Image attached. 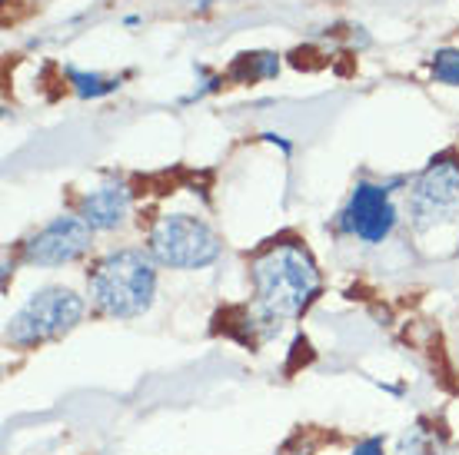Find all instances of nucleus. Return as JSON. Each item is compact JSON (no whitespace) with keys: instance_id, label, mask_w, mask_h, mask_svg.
<instances>
[{"instance_id":"f257e3e1","label":"nucleus","mask_w":459,"mask_h":455,"mask_svg":"<svg viewBox=\"0 0 459 455\" xmlns=\"http://www.w3.org/2000/svg\"><path fill=\"white\" fill-rule=\"evenodd\" d=\"M250 276L253 293H256L253 313L260 316V322H270L273 330H280L283 319L299 316L320 293L316 262H313L310 250L297 239L266 246L250 262Z\"/></svg>"},{"instance_id":"f03ea898","label":"nucleus","mask_w":459,"mask_h":455,"mask_svg":"<svg viewBox=\"0 0 459 455\" xmlns=\"http://www.w3.org/2000/svg\"><path fill=\"white\" fill-rule=\"evenodd\" d=\"M87 283H91V303L97 306V313L117 319L143 316L153 306V293H157L153 256L143 250H117L93 266Z\"/></svg>"},{"instance_id":"7ed1b4c3","label":"nucleus","mask_w":459,"mask_h":455,"mask_svg":"<svg viewBox=\"0 0 459 455\" xmlns=\"http://www.w3.org/2000/svg\"><path fill=\"white\" fill-rule=\"evenodd\" d=\"M83 299L67 286H47L27 299L7 322V342L17 349H30L40 342L67 336L83 319Z\"/></svg>"},{"instance_id":"20e7f679","label":"nucleus","mask_w":459,"mask_h":455,"mask_svg":"<svg viewBox=\"0 0 459 455\" xmlns=\"http://www.w3.org/2000/svg\"><path fill=\"white\" fill-rule=\"evenodd\" d=\"M220 236L190 213H167L150 227V256L170 270H204L220 260Z\"/></svg>"},{"instance_id":"39448f33","label":"nucleus","mask_w":459,"mask_h":455,"mask_svg":"<svg viewBox=\"0 0 459 455\" xmlns=\"http://www.w3.org/2000/svg\"><path fill=\"white\" fill-rule=\"evenodd\" d=\"M459 206V157L453 150L429 159L413 183H410V217L416 229H429Z\"/></svg>"},{"instance_id":"423d86ee","label":"nucleus","mask_w":459,"mask_h":455,"mask_svg":"<svg viewBox=\"0 0 459 455\" xmlns=\"http://www.w3.org/2000/svg\"><path fill=\"white\" fill-rule=\"evenodd\" d=\"M390 193V183H356L343 213H340L343 233L363 239V243H383L396 227V206H393Z\"/></svg>"},{"instance_id":"0eeeda50","label":"nucleus","mask_w":459,"mask_h":455,"mask_svg":"<svg viewBox=\"0 0 459 455\" xmlns=\"http://www.w3.org/2000/svg\"><path fill=\"white\" fill-rule=\"evenodd\" d=\"M93 229L81 217H54L21 246V260L30 266H64L91 250Z\"/></svg>"},{"instance_id":"6e6552de","label":"nucleus","mask_w":459,"mask_h":455,"mask_svg":"<svg viewBox=\"0 0 459 455\" xmlns=\"http://www.w3.org/2000/svg\"><path fill=\"white\" fill-rule=\"evenodd\" d=\"M130 213V190H126L124 183H104V186H97L91 193L81 200V213L77 217L87 223V227L97 233H104V229H117L120 223L126 219Z\"/></svg>"},{"instance_id":"1a4fd4ad","label":"nucleus","mask_w":459,"mask_h":455,"mask_svg":"<svg viewBox=\"0 0 459 455\" xmlns=\"http://www.w3.org/2000/svg\"><path fill=\"white\" fill-rule=\"evenodd\" d=\"M70 87L77 90V97L83 100H97V97H107V93L120 90V77H104V73H87V70L67 67Z\"/></svg>"},{"instance_id":"9d476101","label":"nucleus","mask_w":459,"mask_h":455,"mask_svg":"<svg viewBox=\"0 0 459 455\" xmlns=\"http://www.w3.org/2000/svg\"><path fill=\"white\" fill-rule=\"evenodd\" d=\"M240 70H243V80H266V77H276L280 60H276V54H243L233 73H240Z\"/></svg>"},{"instance_id":"9b49d317","label":"nucleus","mask_w":459,"mask_h":455,"mask_svg":"<svg viewBox=\"0 0 459 455\" xmlns=\"http://www.w3.org/2000/svg\"><path fill=\"white\" fill-rule=\"evenodd\" d=\"M400 455H443V442L437 439V433L410 429V433L403 435Z\"/></svg>"},{"instance_id":"f8f14e48","label":"nucleus","mask_w":459,"mask_h":455,"mask_svg":"<svg viewBox=\"0 0 459 455\" xmlns=\"http://www.w3.org/2000/svg\"><path fill=\"white\" fill-rule=\"evenodd\" d=\"M433 77L439 83H446V87H459V50L456 47H443L433 54Z\"/></svg>"},{"instance_id":"ddd939ff","label":"nucleus","mask_w":459,"mask_h":455,"mask_svg":"<svg viewBox=\"0 0 459 455\" xmlns=\"http://www.w3.org/2000/svg\"><path fill=\"white\" fill-rule=\"evenodd\" d=\"M353 455H383V442H379V439H363V442L353 449Z\"/></svg>"}]
</instances>
